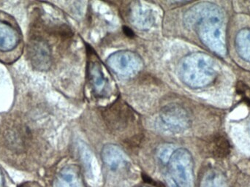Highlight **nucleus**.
Segmentation results:
<instances>
[{"instance_id":"nucleus-1","label":"nucleus","mask_w":250,"mask_h":187,"mask_svg":"<svg viewBox=\"0 0 250 187\" xmlns=\"http://www.w3.org/2000/svg\"><path fill=\"white\" fill-rule=\"evenodd\" d=\"M199 35L203 42L219 55L226 54L224 15L215 4H204L198 13Z\"/></svg>"},{"instance_id":"nucleus-2","label":"nucleus","mask_w":250,"mask_h":187,"mask_svg":"<svg viewBox=\"0 0 250 187\" xmlns=\"http://www.w3.org/2000/svg\"><path fill=\"white\" fill-rule=\"evenodd\" d=\"M188 65V83L192 86L203 87L212 83L218 74L217 63L210 56L195 54L189 57Z\"/></svg>"},{"instance_id":"nucleus-3","label":"nucleus","mask_w":250,"mask_h":187,"mask_svg":"<svg viewBox=\"0 0 250 187\" xmlns=\"http://www.w3.org/2000/svg\"><path fill=\"white\" fill-rule=\"evenodd\" d=\"M169 171L176 187H195L194 161L188 150L180 148L170 156Z\"/></svg>"},{"instance_id":"nucleus-4","label":"nucleus","mask_w":250,"mask_h":187,"mask_svg":"<svg viewBox=\"0 0 250 187\" xmlns=\"http://www.w3.org/2000/svg\"><path fill=\"white\" fill-rule=\"evenodd\" d=\"M21 35L16 25L0 14V60H16L21 54Z\"/></svg>"},{"instance_id":"nucleus-5","label":"nucleus","mask_w":250,"mask_h":187,"mask_svg":"<svg viewBox=\"0 0 250 187\" xmlns=\"http://www.w3.org/2000/svg\"><path fill=\"white\" fill-rule=\"evenodd\" d=\"M104 120L110 129L121 131L129 123H134L135 116L130 107L124 102L117 100L103 112Z\"/></svg>"},{"instance_id":"nucleus-6","label":"nucleus","mask_w":250,"mask_h":187,"mask_svg":"<svg viewBox=\"0 0 250 187\" xmlns=\"http://www.w3.org/2000/svg\"><path fill=\"white\" fill-rule=\"evenodd\" d=\"M29 59L35 68L46 70L51 64V50L47 42L40 38L32 40L29 44Z\"/></svg>"},{"instance_id":"nucleus-7","label":"nucleus","mask_w":250,"mask_h":187,"mask_svg":"<svg viewBox=\"0 0 250 187\" xmlns=\"http://www.w3.org/2000/svg\"><path fill=\"white\" fill-rule=\"evenodd\" d=\"M3 144L7 151L12 154H19L26 152L28 150L29 138L24 129L16 127L7 131L3 136Z\"/></svg>"},{"instance_id":"nucleus-8","label":"nucleus","mask_w":250,"mask_h":187,"mask_svg":"<svg viewBox=\"0 0 250 187\" xmlns=\"http://www.w3.org/2000/svg\"><path fill=\"white\" fill-rule=\"evenodd\" d=\"M54 187H85L79 169L70 166L62 169L54 181Z\"/></svg>"},{"instance_id":"nucleus-9","label":"nucleus","mask_w":250,"mask_h":187,"mask_svg":"<svg viewBox=\"0 0 250 187\" xmlns=\"http://www.w3.org/2000/svg\"><path fill=\"white\" fill-rule=\"evenodd\" d=\"M102 158L104 163L112 170H118L125 164L124 154L117 145H105L103 149Z\"/></svg>"},{"instance_id":"nucleus-10","label":"nucleus","mask_w":250,"mask_h":187,"mask_svg":"<svg viewBox=\"0 0 250 187\" xmlns=\"http://www.w3.org/2000/svg\"><path fill=\"white\" fill-rule=\"evenodd\" d=\"M210 154L217 159H224L230 153V144L225 135H216L210 141Z\"/></svg>"},{"instance_id":"nucleus-11","label":"nucleus","mask_w":250,"mask_h":187,"mask_svg":"<svg viewBox=\"0 0 250 187\" xmlns=\"http://www.w3.org/2000/svg\"><path fill=\"white\" fill-rule=\"evenodd\" d=\"M236 48L239 55L250 63V29H242L237 34Z\"/></svg>"},{"instance_id":"nucleus-12","label":"nucleus","mask_w":250,"mask_h":187,"mask_svg":"<svg viewBox=\"0 0 250 187\" xmlns=\"http://www.w3.org/2000/svg\"><path fill=\"white\" fill-rule=\"evenodd\" d=\"M199 187H229L226 177L217 170H208L201 179Z\"/></svg>"},{"instance_id":"nucleus-13","label":"nucleus","mask_w":250,"mask_h":187,"mask_svg":"<svg viewBox=\"0 0 250 187\" xmlns=\"http://www.w3.org/2000/svg\"><path fill=\"white\" fill-rule=\"evenodd\" d=\"M123 31H124L125 35H126V36L129 37V38H132L135 37V34H134V32H132L129 28H128L127 26H124V27H123Z\"/></svg>"},{"instance_id":"nucleus-14","label":"nucleus","mask_w":250,"mask_h":187,"mask_svg":"<svg viewBox=\"0 0 250 187\" xmlns=\"http://www.w3.org/2000/svg\"><path fill=\"white\" fill-rule=\"evenodd\" d=\"M3 186H4V179H3L2 174L0 171V187H3Z\"/></svg>"},{"instance_id":"nucleus-15","label":"nucleus","mask_w":250,"mask_h":187,"mask_svg":"<svg viewBox=\"0 0 250 187\" xmlns=\"http://www.w3.org/2000/svg\"></svg>"}]
</instances>
